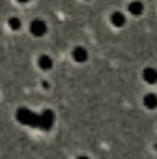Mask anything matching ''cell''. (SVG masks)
<instances>
[{
	"mask_svg": "<svg viewBox=\"0 0 157 159\" xmlns=\"http://www.w3.org/2000/svg\"><path fill=\"white\" fill-rule=\"evenodd\" d=\"M142 78L145 80V83L148 84H156L157 83V69L156 67H145L142 72Z\"/></svg>",
	"mask_w": 157,
	"mask_h": 159,
	"instance_id": "6da1fadb",
	"label": "cell"
},
{
	"mask_svg": "<svg viewBox=\"0 0 157 159\" xmlns=\"http://www.w3.org/2000/svg\"><path fill=\"white\" fill-rule=\"evenodd\" d=\"M128 11H130V14L131 16H142L143 14V11H145V6H143V3L140 2V0H131L130 3H128Z\"/></svg>",
	"mask_w": 157,
	"mask_h": 159,
	"instance_id": "7a4b0ae2",
	"label": "cell"
},
{
	"mask_svg": "<svg viewBox=\"0 0 157 159\" xmlns=\"http://www.w3.org/2000/svg\"><path fill=\"white\" fill-rule=\"evenodd\" d=\"M143 106L146 109H151V110L157 107V95L154 92H150V93H146L143 97Z\"/></svg>",
	"mask_w": 157,
	"mask_h": 159,
	"instance_id": "277c9868",
	"label": "cell"
},
{
	"mask_svg": "<svg viewBox=\"0 0 157 159\" xmlns=\"http://www.w3.org/2000/svg\"><path fill=\"white\" fill-rule=\"evenodd\" d=\"M31 29H32V32H34L35 35H43V34L46 32V25H44V21H41V20H35V21L32 23Z\"/></svg>",
	"mask_w": 157,
	"mask_h": 159,
	"instance_id": "5b68a950",
	"label": "cell"
},
{
	"mask_svg": "<svg viewBox=\"0 0 157 159\" xmlns=\"http://www.w3.org/2000/svg\"><path fill=\"white\" fill-rule=\"evenodd\" d=\"M40 66H41L43 69H49V67H52V60L49 58L47 55H43V57L40 58Z\"/></svg>",
	"mask_w": 157,
	"mask_h": 159,
	"instance_id": "52a82bcc",
	"label": "cell"
},
{
	"mask_svg": "<svg viewBox=\"0 0 157 159\" xmlns=\"http://www.w3.org/2000/svg\"><path fill=\"white\" fill-rule=\"evenodd\" d=\"M110 21L115 28H124L125 23H127V17L124 16V12L120 11H115L111 16H110Z\"/></svg>",
	"mask_w": 157,
	"mask_h": 159,
	"instance_id": "3957f363",
	"label": "cell"
},
{
	"mask_svg": "<svg viewBox=\"0 0 157 159\" xmlns=\"http://www.w3.org/2000/svg\"><path fill=\"white\" fill-rule=\"evenodd\" d=\"M78 159H89V158H87V156H79Z\"/></svg>",
	"mask_w": 157,
	"mask_h": 159,
	"instance_id": "ba28073f",
	"label": "cell"
},
{
	"mask_svg": "<svg viewBox=\"0 0 157 159\" xmlns=\"http://www.w3.org/2000/svg\"><path fill=\"white\" fill-rule=\"evenodd\" d=\"M87 57H89V52H87L84 48L78 46V48L73 49V58L76 60V61H85Z\"/></svg>",
	"mask_w": 157,
	"mask_h": 159,
	"instance_id": "8992f818",
	"label": "cell"
}]
</instances>
